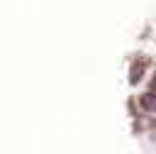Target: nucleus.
Returning a JSON list of instances; mask_svg holds the SVG:
<instances>
[{
    "mask_svg": "<svg viewBox=\"0 0 156 154\" xmlns=\"http://www.w3.org/2000/svg\"><path fill=\"white\" fill-rule=\"evenodd\" d=\"M139 105H141L144 110H156V90L144 93V95L139 98Z\"/></svg>",
    "mask_w": 156,
    "mask_h": 154,
    "instance_id": "f257e3e1",
    "label": "nucleus"
},
{
    "mask_svg": "<svg viewBox=\"0 0 156 154\" xmlns=\"http://www.w3.org/2000/svg\"><path fill=\"white\" fill-rule=\"evenodd\" d=\"M151 90H156V76H154V81H151Z\"/></svg>",
    "mask_w": 156,
    "mask_h": 154,
    "instance_id": "f03ea898",
    "label": "nucleus"
}]
</instances>
